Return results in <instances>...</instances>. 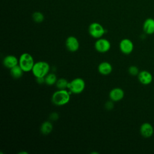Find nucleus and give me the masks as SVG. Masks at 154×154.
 <instances>
[{"mask_svg":"<svg viewBox=\"0 0 154 154\" xmlns=\"http://www.w3.org/2000/svg\"><path fill=\"white\" fill-rule=\"evenodd\" d=\"M143 29L146 34L151 35L154 34V19L151 17L146 19L143 23Z\"/></svg>","mask_w":154,"mask_h":154,"instance_id":"14","label":"nucleus"},{"mask_svg":"<svg viewBox=\"0 0 154 154\" xmlns=\"http://www.w3.org/2000/svg\"><path fill=\"white\" fill-rule=\"evenodd\" d=\"M58 78L54 73H49L45 77V83L48 85H52L55 84Z\"/></svg>","mask_w":154,"mask_h":154,"instance_id":"17","label":"nucleus"},{"mask_svg":"<svg viewBox=\"0 0 154 154\" xmlns=\"http://www.w3.org/2000/svg\"><path fill=\"white\" fill-rule=\"evenodd\" d=\"M140 132L141 136L144 138H149L152 137L154 132V129L153 126L148 123H143L140 128Z\"/></svg>","mask_w":154,"mask_h":154,"instance_id":"11","label":"nucleus"},{"mask_svg":"<svg viewBox=\"0 0 154 154\" xmlns=\"http://www.w3.org/2000/svg\"><path fill=\"white\" fill-rule=\"evenodd\" d=\"M128 72L132 76H137L140 71L136 66H131L128 68Z\"/></svg>","mask_w":154,"mask_h":154,"instance_id":"20","label":"nucleus"},{"mask_svg":"<svg viewBox=\"0 0 154 154\" xmlns=\"http://www.w3.org/2000/svg\"><path fill=\"white\" fill-rule=\"evenodd\" d=\"M98 72L102 75H109L112 71V66L111 64L108 61L101 62L97 67Z\"/></svg>","mask_w":154,"mask_h":154,"instance_id":"13","label":"nucleus"},{"mask_svg":"<svg viewBox=\"0 0 154 154\" xmlns=\"http://www.w3.org/2000/svg\"><path fill=\"white\" fill-rule=\"evenodd\" d=\"M69 82L64 78H58L55 83L56 87L58 90H64L68 88V85Z\"/></svg>","mask_w":154,"mask_h":154,"instance_id":"18","label":"nucleus"},{"mask_svg":"<svg viewBox=\"0 0 154 154\" xmlns=\"http://www.w3.org/2000/svg\"><path fill=\"white\" fill-rule=\"evenodd\" d=\"M59 118V114L56 112H53L49 115V119L51 121H56Z\"/></svg>","mask_w":154,"mask_h":154,"instance_id":"22","label":"nucleus"},{"mask_svg":"<svg viewBox=\"0 0 154 154\" xmlns=\"http://www.w3.org/2000/svg\"><path fill=\"white\" fill-rule=\"evenodd\" d=\"M111 47V42L106 38H99L94 43V48L99 53H106L108 52Z\"/></svg>","mask_w":154,"mask_h":154,"instance_id":"6","label":"nucleus"},{"mask_svg":"<svg viewBox=\"0 0 154 154\" xmlns=\"http://www.w3.org/2000/svg\"><path fill=\"white\" fill-rule=\"evenodd\" d=\"M19 153H28L27 152H20Z\"/></svg>","mask_w":154,"mask_h":154,"instance_id":"24","label":"nucleus"},{"mask_svg":"<svg viewBox=\"0 0 154 154\" xmlns=\"http://www.w3.org/2000/svg\"><path fill=\"white\" fill-rule=\"evenodd\" d=\"M36 81L37 83L42 84L45 83V77L44 78H36Z\"/></svg>","mask_w":154,"mask_h":154,"instance_id":"23","label":"nucleus"},{"mask_svg":"<svg viewBox=\"0 0 154 154\" xmlns=\"http://www.w3.org/2000/svg\"><path fill=\"white\" fill-rule=\"evenodd\" d=\"M88 31L90 35L96 39L102 37L105 33V29L103 26L98 22H93L90 23Z\"/></svg>","mask_w":154,"mask_h":154,"instance_id":"5","label":"nucleus"},{"mask_svg":"<svg viewBox=\"0 0 154 154\" xmlns=\"http://www.w3.org/2000/svg\"><path fill=\"white\" fill-rule=\"evenodd\" d=\"M139 82L143 85H149L153 81V76L152 73L147 70L140 71L137 75Z\"/></svg>","mask_w":154,"mask_h":154,"instance_id":"10","label":"nucleus"},{"mask_svg":"<svg viewBox=\"0 0 154 154\" xmlns=\"http://www.w3.org/2000/svg\"><path fill=\"white\" fill-rule=\"evenodd\" d=\"M85 82L81 78H75L70 81L68 85V89L73 94H80L85 89Z\"/></svg>","mask_w":154,"mask_h":154,"instance_id":"4","label":"nucleus"},{"mask_svg":"<svg viewBox=\"0 0 154 154\" xmlns=\"http://www.w3.org/2000/svg\"><path fill=\"white\" fill-rule=\"evenodd\" d=\"M2 64L6 68L10 69L19 64V59L13 55H8L4 58Z\"/></svg>","mask_w":154,"mask_h":154,"instance_id":"12","label":"nucleus"},{"mask_svg":"<svg viewBox=\"0 0 154 154\" xmlns=\"http://www.w3.org/2000/svg\"><path fill=\"white\" fill-rule=\"evenodd\" d=\"M53 125L51 121L47 120L43 122L40 126V132L43 135H47L53 130Z\"/></svg>","mask_w":154,"mask_h":154,"instance_id":"15","label":"nucleus"},{"mask_svg":"<svg viewBox=\"0 0 154 154\" xmlns=\"http://www.w3.org/2000/svg\"><path fill=\"white\" fill-rule=\"evenodd\" d=\"M10 70L11 76L14 79L20 78L22 76L24 72L23 69L21 68V67L19 64L12 67L11 69H10Z\"/></svg>","mask_w":154,"mask_h":154,"instance_id":"16","label":"nucleus"},{"mask_svg":"<svg viewBox=\"0 0 154 154\" xmlns=\"http://www.w3.org/2000/svg\"><path fill=\"white\" fill-rule=\"evenodd\" d=\"M65 45L67 49L72 52L77 51L79 48V42L78 38L73 35L69 36L66 38Z\"/></svg>","mask_w":154,"mask_h":154,"instance_id":"8","label":"nucleus"},{"mask_svg":"<svg viewBox=\"0 0 154 154\" xmlns=\"http://www.w3.org/2000/svg\"><path fill=\"white\" fill-rule=\"evenodd\" d=\"M114 102L112 100H109L105 102V108L107 110H112L114 108Z\"/></svg>","mask_w":154,"mask_h":154,"instance_id":"21","label":"nucleus"},{"mask_svg":"<svg viewBox=\"0 0 154 154\" xmlns=\"http://www.w3.org/2000/svg\"><path fill=\"white\" fill-rule=\"evenodd\" d=\"M134 45L132 40L129 38H123L119 43L120 51L125 55L131 54L134 50Z\"/></svg>","mask_w":154,"mask_h":154,"instance_id":"7","label":"nucleus"},{"mask_svg":"<svg viewBox=\"0 0 154 154\" xmlns=\"http://www.w3.org/2000/svg\"><path fill=\"white\" fill-rule=\"evenodd\" d=\"M50 65L45 61H38L35 62L32 69V73L35 78H44L49 72Z\"/></svg>","mask_w":154,"mask_h":154,"instance_id":"2","label":"nucleus"},{"mask_svg":"<svg viewBox=\"0 0 154 154\" xmlns=\"http://www.w3.org/2000/svg\"><path fill=\"white\" fill-rule=\"evenodd\" d=\"M32 17L33 20L36 23H41L45 19L43 14L40 11L34 12L32 15Z\"/></svg>","mask_w":154,"mask_h":154,"instance_id":"19","label":"nucleus"},{"mask_svg":"<svg viewBox=\"0 0 154 154\" xmlns=\"http://www.w3.org/2000/svg\"><path fill=\"white\" fill-rule=\"evenodd\" d=\"M71 92L66 89L55 91L52 95L51 101L57 106H63L69 103L70 99Z\"/></svg>","mask_w":154,"mask_h":154,"instance_id":"1","label":"nucleus"},{"mask_svg":"<svg viewBox=\"0 0 154 154\" xmlns=\"http://www.w3.org/2000/svg\"><path fill=\"white\" fill-rule=\"evenodd\" d=\"M125 92L123 90L119 87H115L111 89L109 93V99L114 102H119L123 99Z\"/></svg>","mask_w":154,"mask_h":154,"instance_id":"9","label":"nucleus"},{"mask_svg":"<svg viewBox=\"0 0 154 154\" xmlns=\"http://www.w3.org/2000/svg\"><path fill=\"white\" fill-rule=\"evenodd\" d=\"M34 63L33 57L28 52L22 53L19 58V65L21 67L24 72L31 71Z\"/></svg>","mask_w":154,"mask_h":154,"instance_id":"3","label":"nucleus"}]
</instances>
